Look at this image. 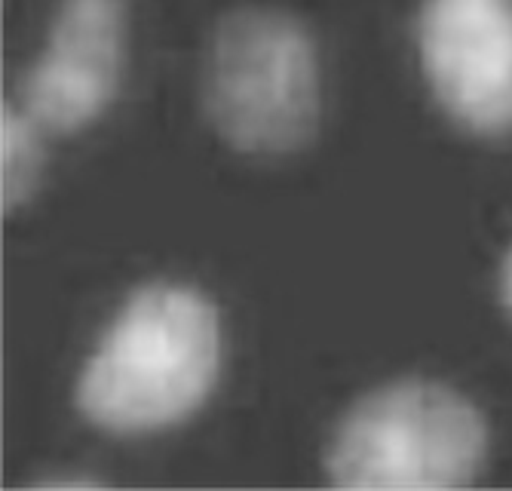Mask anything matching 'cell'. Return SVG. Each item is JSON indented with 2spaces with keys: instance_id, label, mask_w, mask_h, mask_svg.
<instances>
[{
  "instance_id": "obj_1",
  "label": "cell",
  "mask_w": 512,
  "mask_h": 491,
  "mask_svg": "<svg viewBox=\"0 0 512 491\" xmlns=\"http://www.w3.org/2000/svg\"><path fill=\"white\" fill-rule=\"evenodd\" d=\"M215 301L184 283L132 292L77 378V409L108 433H154L194 415L221 372Z\"/></svg>"
},
{
  "instance_id": "obj_2",
  "label": "cell",
  "mask_w": 512,
  "mask_h": 491,
  "mask_svg": "<svg viewBox=\"0 0 512 491\" xmlns=\"http://www.w3.org/2000/svg\"><path fill=\"white\" fill-rule=\"evenodd\" d=\"M203 105L218 136L249 157H286L322 123V62L292 13L240 7L218 19L203 68Z\"/></svg>"
},
{
  "instance_id": "obj_3",
  "label": "cell",
  "mask_w": 512,
  "mask_h": 491,
  "mask_svg": "<svg viewBox=\"0 0 512 491\" xmlns=\"http://www.w3.org/2000/svg\"><path fill=\"white\" fill-rule=\"evenodd\" d=\"M485 452L488 427L467 396L405 378L350 406L329 439L325 470L350 491H445L473 482Z\"/></svg>"
},
{
  "instance_id": "obj_4",
  "label": "cell",
  "mask_w": 512,
  "mask_h": 491,
  "mask_svg": "<svg viewBox=\"0 0 512 491\" xmlns=\"http://www.w3.org/2000/svg\"><path fill=\"white\" fill-rule=\"evenodd\" d=\"M417 50L445 114L476 136L512 132V0H424Z\"/></svg>"
},
{
  "instance_id": "obj_5",
  "label": "cell",
  "mask_w": 512,
  "mask_h": 491,
  "mask_svg": "<svg viewBox=\"0 0 512 491\" xmlns=\"http://www.w3.org/2000/svg\"><path fill=\"white\" fill-rule=\"evenodd\" d=\"M126 40V0H59L46 47L19 83V105L53 136L96 123L120 89Z\"/></svg>"
},
{
  "instance_id": "obj_6",
  "label": "cell",
  "mask_w": 512,
  "mask_h": 491,
  "mask_svg": "<svg viewBox=\"0 0 512 491\" xmlns=\"http://www.w3.org/2000/svg\"><path fill=\"white\" fill-rule=\"evenodd\" d=\"M46 129L22 108L4 105L0 111V197H4V212L25 206L43 178Z\"/></svg>"
},
{
  "instance_id": "obj_7",
  "label": "cell",
  "mask_w": 512,
  "mask_h": 491,
  "mask_svg": "<svg viewBox=\"0 0 512 491\" xmlns=\"http://www.w3.org/2000/svg\"><path fill=\"white\" fill-rule=\"evenodd\" d=\"M105 479H96V476H89V473H80V476H71V473H62V476H40L34 479V488H102Z\"/></svg>"
},
{
  "instance_id": "obj_8",
  "label": "cell",
  "mask_w": 512,
  "mask_h": 491,
  "mask_svg": "<svg viewBox=\"0 0 512 491\" xmlns=\"http://www.w3.org/2000/svg\"><path fill=\"white\" fill-rule=\"evenodd\" d=\"M500 301L506 304V310L512 314V246L500 261Z\"/></svg>"
}]
</instances>
